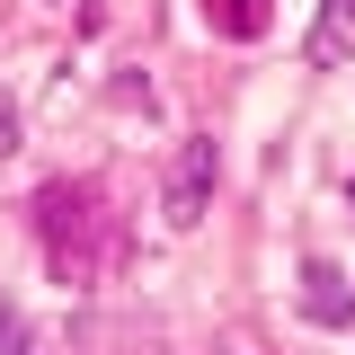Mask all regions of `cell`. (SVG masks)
Returning a JSON list of instances; mask_svg holds the SVG:
<instances>
[{"instance_id":"6da1fadb","label":"cell","mask_w":355,"mask_h":355,"mask_svg":"<svg viewBox=\"0 0 355 355\" xmlns=\"http://www.w3.org/2000/svg\"><path fill=\"white\" fill-rule=\"evenodd\" d=\"M36 231H44V258H53L62 284H89V275H98V187L53 178L36 196Z\"/></svg>"},{"instance_id":"7a4b0ae2","label":"cell","mask_w":355,"mask_h":355,"mask_svg":"<svg viewBox=\"0 0 355 355\" xmlns=\"http://www.w3.org/2000/svg\"><path fill=\"white\" fill-rule=\"evenodd\" d=\"M214 178H222V160H214L205 133L178 142V151H169V187H160V222H169V231H196L205 205H214Z\"/></svg>"},{"instance_id":"3957f363","label":"cell","mask_w":355,"mask_h":355,"mask_svg":"<svg viewBox=\"0 0 355 355\" xmlns=\"http://www.w3.org/2000/svg\"><path fill=\"white\" fill-rule=\"evenodd\" d=\"M302 311L320 320V329H347V320H355V293H347V275H338L329 258L302 266Z\"/></svg>"},{"instance_id":"277c9868","label":"cell","mask_w":355,"mask_h":355,"mask_svg":"<svg viewBox=\"0 0 355 355\" xmlns=\"http://www.w3.org/2000/svg\"><path fill=\"white\" fill-rule=\"evenodd\" d=\"M355 53V0H320V27H311V62H347Z\"/></svg>"},{"instance_id":"5b68a950","label":"cell","mask_w":355,"mask_h":355,"mask_svg":"<svg viewBox=\"0 0 355 355\" xmlns=\"http://www.w3.org/2000/svg\"><path fill=\"white\" fill-rule=\"evenodd\" d=\"M0 355H53V347L36 338V320H27L18 302H0Z\"/></svg>"},{"instance_id":"8992f818","label":"cell","mask_w":355,"mask_h":355,"mask_svg":"<svg viewBox=\"0 0 355 355\" xmlns=\"http://www.w3.org/2000/svg\"><path fill=\"white\" fill-rule=\"evenodd\" d=\"M18 151H27V125H18V98L0 89V160H18Z\"/></svg>"},{"instance_id":"52a82bcc","label":"cell","mask_w":355,"mask_h":355,"mask_svg":"<svg viewBox=\"0 0 355 355\" xmlns=\"http://www.w3.org/2000/svg\"><path fill=\"white\" fill-rule=\"evenodd\" d=\"M62 9H71V0H62Z\"/></svg>"}]
</instances>
